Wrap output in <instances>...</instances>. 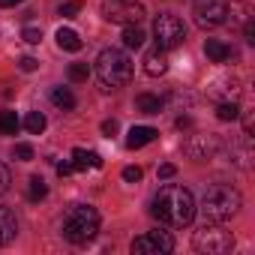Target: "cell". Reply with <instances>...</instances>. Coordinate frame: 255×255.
Listing matches in <instances>:
<instances>
[{
  "mask_svg": "<svg viewBox=\"0 0 255 255\" xmlns=\"http://www.w3.org/2000/svg\"><path fill=\"white\" fill-rule=\"evenodd\" d=\"M195 210H198V207H195L192 192H189L186 186H174V183L162 186V189L156 192V198H153V207H150V213H153L159 222L171 225V228L189 225V222L195 219Z\"/></svg>",
  "mask_w": 255,
  "mask_h": 255,
  "instance_id": "1",
  "label": "cell"
},
{
  "mask_svg": "<svg viewBox=\"0 0 255 255\" xmlns=\"http://www.w3.org/2000/svg\"><path fill=\"white\" fill-rule=\"evenodd\" d=\"M240 204H243L240 192L228 183H213L201 195V213L207 222H228L231 216H237Z\"/></svg>",
  "mask_w": 255,
  "mask_h": 255,
  "instance_id": "2",
  "label": "cell"
},
{
  "mask_svg": "<svg viewBox=\"0 0 255 255\" xmlns=\"http://www.w3.org/2000/svg\"><path fill=\"white\" fill-rule=\"evenodd\" d=\"M96 78H99V84L105 90L129 84V78H132V60L126 57V51H120V48H105L96 57Z\"/></svg>",
  "mask_w": 255,
  "mask_h": 255,
  "instance_id": "3",
  "label": "cell"
},
{
  "mask_svg": "<svg viewBox=\"0 0 255 255\" xmlns=\"http://www.w3.org/2000/svg\"><path fill=\"white\" fill-rule=\"evenodd\" d=\"M63 237L69 243H87L96 237L99 231V210L90 204H75L66 216H63Z\"/></svg>",
  "mask_w": 255,
  "mask_h": 255,
  "instance_id": "4",
  "label": "cell"
},
{
  "mask_svg": "<svg viewBox=\"0 0 255 255\" xmlns=\"http://www.w3.org/2000/svg\"><path fill=\"white\" fill-rule=\"evenodd\" d=\"M192 246L204 255H225L234 249V234L225 231L219 222H204L195 234H192Z\"/></svg>",
  "mask_w": 255,
  "mask_h": 255,
  "instance_id": "5",
  "label": "cell"
},
{
  "mask_svg": "<svg viewBox=\"0 0 255 255\" xmlns=\"http://www.w3.org/2000/svg\"><path fill=\"white\" fill-rule=\"evenodd\" d=\"M144 15L147 12L141 0H102V18L111 24H138Z\"/></svg>",
  "mask_w": 255,
  "mask_h": 255,
  "instance_id": "6",
  "label": "cell"
},
{
  "mask_svg": "<svg viewBox=\"0 0 255 255\" xmlns=\"http://www.w3.org/2000/svg\"><path fill=\"white\" fill-rule=\"evenodd\" d=\"M153 36H156V45H159L162 51H171V48L183 45L186 27H183V21H180L177 15L162 12V15H156V21H153Z\"/></svg>",
  "mask_w": 255,
  "mask_h": 255,
  "instance_id": "7",
  "label": "cell"
},
{
  "mask_svg": "<svg viewBox=\"0 0 255 255\" xmlns=\"http://www.w3.org/2000/svg\"><path fill=\"white\" fill-rule=\"evenodd\" d=\"M192 15H195V24L201 30H213V27H222L228 21V3L225 0H195Z\"/></svg>",
  "mask_w": 255,
  "mask_h": 255,
  "instance_id": "8",
  "label": "cell"
},
{
  "mask_svg": "<svg viewBox=\"0 0 255 255\" xmlns=\"http://www.w3.org/2000/svg\"><path fill=\"white\" fill-rule=\"evenodd\" d=\"M132 252L135 255H168V252H174V237L168 231H159V228L147 231V234L132 240Z\"/></svg>",
  "mask_w": 255,
  "mask_h": 255,
  "instance_id": "9",
  "label": "cell"
},
{
  "mask_svg": "<svg viewBox=\"0 0 255 255\" xmlns=\"http://www.w3.org/2000/svg\"><path fill=\"white\" fill-rule=\"evenodd\" d=\"M216 147H219V141L213 135H189L186 144H183V153L192 156L195 162H204V159H210L216 153Z\"/></svg>",
  "mask_w": 255,
  "mask_h": 255,
  "instance_id": "10",
  "label": "cell"
},
{
  "mask_svg": "<svg viewBox=\"0 0 255 255\" xmlns=\"http://www.w3.org/2000/svg\"><path fill=\"white\" fill-rule=\"evenodd\" d=\"M144 72H147L150 78H159V75L168 72V57H165V51H162L159 45L144 54Z\"/></svg>",
  "mask_w": 255,
  "mask_h": 255,
  "instance_id": "11",
  "label": "cell"
},
{
  "mask_svg": "<svg viewBox=\"0 0 255 255\" xmlns=\"http://www.w3.org/2000/svg\"><path fill=\"white\" fill-rule=\"evenodd\" d=\"M156 138H159V132L153 129V126H132L129 135H126V147H129V150H138V147H144V144H150V141H156Z\"/></svg>",
  "mask_w": 255,
  "mask_h": 255,
  "instance_id": "12",
  "label": "cell"
},
{
  "mask_svg": "<svg viewBox=\"0 0 255 255\" xmlns=\"http://www.w3.org/2000/svg\"><path fill=\"white\" fill-rule=\"evenodd\" d=\"M15 234H18V219H15V213H12L9 207H0V246L12 243Z\"/></svg>",
  "mask_w": 255,
  "mask_h": 255,
  "instance_id": "13",
  "label": "cell"
},
{
  "mask_svg": "<svg viewBox=\"0 0 255 255\" xmlns=\"http://www.w3.org/2000/svg\"><path fill=\"white\" fill-rule=\"evenodd\" d=\"M72 165H75V171H84V168H102V156L93 153V150L75 147V150H72Z\"/></svg>",
  "mask_w": 255,
  "mask_h": 255,
  "instance_id": "14",
  "label": "cell"
},
{
  "mask_svg": "<svg viewBox=\"0 0 255 255\" xmlns=\"http://www.w3.org/2000/svg\"><path fill=\"white\" fill-rule=\"evenodd\" d=\"M204 54H207L213 63H225V60L234 57V48L225 45V42H219V39H207V42H204Z\"/></svg>",
  "mask_w": 255,
  "mask_h": 255,
  "instance_id": "15",
  "label": "cell"
},
{
  "mask_svg": "<svg viewBox=\"0 0 255 255\" xmlns=\"http://www.w3.org/2000/svg\"><path fill=\"white\" fill-rule=\"evenodd\" d=\"M120 39H123V48H129V51H138V48L144 45V39H147V36H144V30H141L138 24H126Z\"/></svg>",
  "mask_w": 255,
  "mask_h": 255,
  "instance_id": "16",
  "label": "cell"
},
{
  "mask_svg": "<svg viewBox=\"0 0 255 255\" xmlns=\"http://www.w3.org/2000/svg\"><path fill=\"white\" fill-rule=\"evenodd\" d=\"M57 45H60L63 51H81L84 42H81V36H78L72 27H60V30H57Z\"/></svg>",
  "mask_w": 255,
  "mask_h": 255,
  "instance_id": "17",
  "label": "cell"
},
{
  "mask_svg": "<svg viewBox=\"0 0 255 255\" xmlns=\"http://www.w3.org/2000/svg\"><path fill=\"white\" fill-rule=\"evenodd\" d=\"M162 105H165V102H162L159 96H153V93H138V96H135V108H138L141 114H159Z\"/></svg>",
  "mask_w": 255,
  "mask_h": 255,
  "instance_id": "18",
  "label": "cell"
},
{
  "mask_svg": "<svg viewBox=\"0 0 255 255\" xmlns=\"http://www.w3.org/2000/svg\"><path fill=\"white\" fill-rule=\"evenodd\" d=\"M51 102H54L57 108H63V111H72V108H75V93L66 90V87H54V90H51Z\"/></svg>",
  "mask_w": 255,
  "mask_h": 255,
  "instance_id": "19",
  "label": "cell"
},
{
  "mask_svg": "<svg viewBox=\"0 0 255 255\" xmlns=\"http://www.w3.org/2000/svg\"><path fill=\"white\" fill-rule=\"evenodd\" d=\"M18 126H21V120L15 111H0V135H15Z\"/></svg>",
  "mask_w": 255,
  "mask_h": 255,
  "instance_id": "20",
  "label": "cell"
},
{
  "mask_svg": "<svg viewBox=\"0 0 255 255\" xmlns=\"http://www.w3.org/2000/svg\"><path fill=\"white\" fill-rule=\"evenodd\" d=\"M237 93H240V87H237V81H234V78H225V81H219V87H213V90H210V96H225V102H228V99H234V102H237Z\"/></svg>",
  "mask_w": 255,
  "mask_h": 255,
  "instance_id": "21",
  "label": "cell"
},
{
  "mask_svg": "<svg viewBox=\"0 0 255 255\" xmlns=\"http://www.w3.org/2000/svg\"><path fill=\"white\" fill-rule=\"evenodd\" d=\"M45 195H48L45 180H42V177H30V180H27V201H42Z\"/></svg>",
  "mask_w": 255,
  "mask_h": 255,
  "instance_id": "22",
  "label": "cell"
},
{
  "mask_svg": "<svg viewBox=\"0 0 255 255\" xmlns=\"http://www.w3.org/2000/svg\"><path fill=\"white\" fill-rule=\"evenodd\" d=\"M24 129H27L30 135H39V132H45V114H39V111H30V114L24 117Z\"/></svg>",
  "mask_w": 255,
  "mask_h": 255,
  "instance_id": "23",
  "label": "cell"
},
{
  "mask_svg": "<svg viewBox=\"0 0 255 255\" xmlns=\"http://www.w3.org/2000/svg\"><path fill=\"white\" fill-rule=\"evenodd\" d=\"M66 75H69L72 84H81V81L90 78V66H87V63H69V72H66Z\"/></svg>",
  "mask_w": 255,
  "mask_h": 255,
  "instance_id": "24",
  "label": "cell"
},
{
  "mask_svg": "<svg viewBox=\"0 0 255 255\" xmlns=\"http://www.w3.org/2000/svg\"><path fill=\"white\" fill-rule=\"evenodd\" d=\"M216 117H219V120H237V117H240V108H237V102H234V99H228V102H219V108H216Z\"/></svg>",
  "mask_w": 255,
  "mask_h": 255,
  "instance_id": "25",
  "label": "cell"
},
{
  "mask_svg": "<svg viewBox=\"0 0 255 255\" xmlns=\"http://www.w3.org/2000/svg\"><path fill=\"white\" fill-rule=\"evenodd\" d=\"M15 159H21V162H30L33 159V144H27V141H21V144H15Z\"/></svg>",
  "mask_w": 255,
  "mask_h": 255,
  "instance_id": "26",
  "label": "cell"
},
{
  "mask_svg": "<svg viewBox=\"0 0 255 255\" xmlns=\"http://www.w3.org/2000/svg\"><path fill=\"white\" fill-rule=\"evenodd\" d=\"M78 12H81V0H66V3L60 6V15L63 18H75Z\"/></svg>",
  "mask_w": 255,
  "mask_h": 255,
  "instance_id": "27",
  "label": "cell"
},
{
  "mask_svg": "<svg viewBox=\"0 0 255 255\" xmlns=\"http://www.w3.org/2000/svg\"><path fill=\"white\" fill-rule=\"evenodd\" d=\"M21 39L30 42V45H39V42H42V30H39V27H24V30H21Z\"/></svg>",
  "mask_w": 255,
  "mask_h": 255,
  "instance_id": "28",
  "label": "cell"
},
{
  "mask_svg": "<svg viewBox=\"0 0 255 255\" xmlns=\"http://www.w3.org/2000/svg\"><path fill=\"white\" fill-rule=\"evenodd\" d=\"M9 183H12V174H9V168L3 162H0V195L9 192Z\"/></svg>",
  "mask_w": 255,
  "mask_h": 255,
  "instance_id": "29",
  "label": "cell"
},
{
  "mask_svg": "<svg viewBox=\"0 0 255 255\" xmlns=\"http://www.w3.org/2000/svg\"><path fill=\"white\" fill-rule=\"evenodd\" d=\"M123 180H126V183H138V180H141V168H138V165L123 168Z\"/></svg>",
  "mask_w": 255,
  "mask_h": 255,
  "instance_id": "30",
  "label": "cell"
},
{
  "mask_svg": "<svg viewBox=\"0 0 255 255\" xmlns=\"http://www.w3.org/2000/svg\"><path fill=\"white\" fill-rule=\"evenodd\" d=\"M117 129H120V123H117L114 117H111V120H102V135H108V138H111Z\"/></svg>",
  "mask_w": 255,
  "mask_h": 255,
  "instance_id": "31",
  "label": "cell"
},
{
  "mask_svg": "<svg viewBox=\"0 0 255 255\" xmlns=\"http://www.w3.org/2000/svg\"><path fill=\"white\" fill-rule=\"evenodd\" d=\"M18 66H21L24 72H33V69H39V60H36V57H21Z\"/></svg>",
  "mask_w": 255,
  "mask_h": 255,
  "instance_id": "32",
  "label": "cell"
},
{
  "mask_svg": "<svg viewBox=\"0 0 255 255\" xmlns=\"http://www.w3.org/2000/svg\"><path fill=\"white\" fill-rule=\"evenodd\" d=\"M174 174H177V165H171V162L159 165V177H162V180H168V177H174Z\"/></svg>",
  "mask_w": 255,
  "mask_h": 255,
  "instance_id": "33",
  "label": "cell"
},
{
  "mask_svg": "<svg viewBox=\"0 0 255 255\" xmlns=\"http://www.w3.org/2000/svg\"><path fill=\"white\" fill-rule=\"evenodd\" d=\"M72 171H75V165H72V162H57V174H60V177H69Z\"/></svg>",
  "mask_w": 255,
  "mask_h": 255,
  "instance_id": "34",
  "label": "cell"
},
{
  "mask_svg": "<svg viewBox=\"0 0 255 255\" xmlns=\"http://www.w3.org/2000/svg\"><path fill=\"white\" fill-rule=\"evenodd\" d=\"M18 3H24V0H0V6H18Z\"/></svg>",
  "mask_w": 255,
  "mask_h": 255,
  "instance_id": "35",
  "label": "cell"
}]
</instances>
